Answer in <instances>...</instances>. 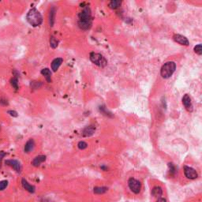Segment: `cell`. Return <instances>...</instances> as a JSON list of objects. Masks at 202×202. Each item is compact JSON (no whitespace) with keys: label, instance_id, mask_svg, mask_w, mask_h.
Returning a JSON list of instances; mask_svg holds the SVG:
<instances>
[{"label":"cell","instance_id":"obj_1","mask_svg":"<svg viewBox=\"0 0 202 202\" xmlns=\"http://www.w3.org/2000/svg\"><path fill=\"white\" fill-rule=\"evenodd\" d=\"M78 26L82 30H88L92 27V19L91 10L89 6H85L78 14Z\"/></svg>","mask_w":202,"mask_h":202},{"label":"cell","instance_id":"obj_2","mask_svg":"<svg viewBox=\"0 0 202 202\" xmlns=\"http://www.w3.org/2000/svg\"><path fill=\"white\" fill-rule=\"evenodd\" d=\"M26 20L32 27L40 26L43 23V17L36 8H32L28 12Z\"/></svg>","mask_w":202,"mask_h":202},{"label":"cell","instance_id":"obj_3","mask_svg":"<svg viewBox=\"0 0 202 202\" xmlns=\"http://www.w3.org/2000/svg\"><path fill=\"white\" fill-rule=\"evenodd\" d=\"M175 70H176V63L175 62L169 61V62H165L164 64L162 66L161 70H160V75L163 78L167 79L173 75Z\"/></svg>","mask_w":202,"mask_h":202},{"label":"cell","instance_id":"obj_4","mask_svg":"<svg viewBox=\"0 0 202 202\" xmlns=\"http://www.w3.org/2000/svg\"><path fill=\"white\" fill-rule=\"evenodd\" d=\"M89 59L92 63L98 66L99 67L103 68L108 65V61L102 55L96 52H91L89 54Z\"/></svg>","mask_w":202,"mask_h":202},{"label":"cell","instance_id":"obj_5","mask_svg":"<svg viewBox=\"0 0 202 202\" xmlns=\"http://www.w3.org/2000/svg\"><path fill=\"white\" fill-rule=\"evenodd\" d=\"M128 186L129 189L135 194H138L141 189V184L138 179L134 178H130L128 180Z\"/></svg>","mask_w":202,"mask_h":202},{"label":"cell","instance_id":"obj_6","mask_svg":"<svg viewBox=\"0 0 202 202\" xmlns=\"http://www.w3.org/2000/svg\"><path fill=\"white\" fill-rule=\"evenodd\" d=\"M5 164L6 165L12 167L17 173L20 174V173L22 172V166L21 164V163L17 159H7V160L5 161Z\"/></svg>","mask_w":202,"mask_h":202},{"label":"cell","instance_id":"obj_7","mask_svg":"<svg viewBox=\"0 0 202 202\" xmlns=\"http://www.w3.org/2000/svg\"><path fill=\"white\" fill-rule=\"evenodd\" d=\"M184 174L186 178L189 179H196L198 177V174L195 169L189 166H184Z\"/></svg>","mask_w":202,"mask_h":202},{"label":"cell","instance_id":"obj_8","mask_svg":"<svg viewBox=\"0 0 202 202\" xmlns=\"http://www.w3.org/2000/svg\"><path fill=\"white\" fill-rule=\"evenodd\" d=\"M182 103H183L184 107L187 111H189V112L193 111L194 108H193V104H192L191 98L188 94L184 95V96L182 97Z\"/></svg>","mask_w":202,"mask_h":202},{"label":"cell","instance_id":"obj_9","mask_svg":"<svg viewBox=\"0 0 202 202\" xmlns=\"http://www.w3.org/2000/svg\"><path fill=\"white\" fill-rule=\"evenodd\" d=\"M173 39L175 42H177L178 43L181 44V45H184V46H188L189 44V42L188 39L184 36L182 35H180V34H175L173 36Z\"/></svg>","mask_w":202,"mask_h":202},{"label":"cell","instance_id":"obj_10","mask_svg":"<svg viewBox=\"0 0 202 202\" xmlns=\"http://www.w3.org/2000/svg\"><path fill=\"white\" fill-rule=\"evenodd\" d=\"M22 187L28 191L29 193H31V194H33L35 193L36 191V187L34 186H32L31 184L28 182L25 178H22Z\"/></svg>","mask_w":202,"mask_h":202},{"label":"cell","instance_id":"obj_11","mask_svg":"<svg viewBox=\"0 0 202 202\" xmlns=\"http://www.w3.org/2000/svg\"><path fill=\"white\" fill-rule=\"evenodd\" d=\"M46 156H44V155H40V156H36L35 158L32 159V166H34V167H39V166H41V164H43V162L46 160Z\"/></svg>","mask_w":202,"mask_h":202},{"label":"cell","instance_id":"obj_12","mask_svg":"<svg viewBox=\"0 0 202 202\" xmlns=\"http://www.w3.org/2000/svg\"><path fill=\"white\" fill-rule=\"evenodd\" d=\"M34 148H35V141H34L33 139L30 138L29 140H28L27 142L25 143V145H24V151L26 153H29V152H31L34 149Z\"/></svg>","mask_w":202,"mask_h":202},{"label":"cell","instance_id":"obj_13","mask_svg":"<svg viewBox=\"0 0 202 202\" xmlns=\"http://www.w3.org/2000/svg\"><path fill=\"white\" fill-rule=\"evenodd\" d=\"M63 59L62 58H56L52 62H51V70H53L54 72H56L57 70H59V66L62 65Z\"/></svg>","mask_w":202,"mask_h":202},{"label":"cell","instance_id":"obj_14","mask_svg":"<svg viewBox=\"0 0 202 202\" xmlns=\"http://www.w3.org/2000/svg\"><path fill=\"white\" fill-rule=\"evenodd\" d=\"M95 131H96V127L93 126H89L83 129L82 135L84 137H91L92 135L94 134Z\"/></svg>","mask_w":202,"mask_h":202},{"label":"cell","instance_id":"obj_15","mask_svg":"<svg viewBox=\"0 0 202 202\" xmlns=\"http://www.w3.org/2000/svg\"><path fill=\"white\" fill-rule=\"evenodd\" d=\"M55 14H56V10H55V7H51L50 9V11H49V15H48V22L50 26H53L55 23Z\"/></svg>","mask_w":202,"mask_h":202},{"label":"cell","instance_id":"obj_16","mask_svg":"<svg viewBox=\"0 0 202 202\" xmlns=\"http://www.w3.org/2000/svg\"><path fill=\"white\" fill-rule=\"evenodd\" d=\"M41 74L44 76V78L46 79V81L48 83L51 82V71L49 70L48 68H45L41 70Z\"/></svg>","mask_w":202,"mask_h":202},{"label":"cell","instance_id":"obj_17","mask_svg":"<svg viewBox=\"0 0 202 202\" xmlns=\"http://www.w3.org/2000/svg\"><path fill=\"white\" fill-rule=\"evenodd\" d=\"M152 196L156 197H160L163 195V189L160 186H156L152 189Z\"/></svg>","mask_w":202,"mask_h":202},{"label":"cell","instance_id":"obj_18","mask_svg":"<svg viewBox=\"0 0 202 202\" xmlns=\"http://www.w3.org/2000/svg\"><path fill=\"white\" fill-rule=\"evenodd\" d=\"M121 4L122 1H119V0H112V1H110V3H109L108 6H109V7L110 9L115 10V9L119 8V6H121Z\"/></svg>","mask_w":202,"mask_h":202},{"label":"cell","instance_id":"obj_19","mask_svg":"<svg viewBox=\"0 0 202 202\" xmlns=\"http://www.w3.org/2000/svg\"><path fill=\"white\" fill-rule=\"evenodd\" d=\"M108 189L105 186H97L93 189V192L96 194H103L108 191Z\"/></svg>","mask_w":202,"mask_h":202},{"label":"cell","instance_id":"obj_20","mask_svg":"<svg viewBox=\"0 0 202 202\" xmlns=\"http://www.w3.org/2000/svg\"><path fill=\"white\" fill-rule=\"evenodd\" d=\"M58 43H59L58 40L55 36H51V37H50V46H51V48H56L57 47H58Z\"/></svg>","mask_w":202,"mask_h":202},{"label":"cell","instance_id":"obj_21","mask_svg":"<svg viewBox=\"0 0 202 202\" xmlns=\"http://www.w3.org/2000/svg\"><path fill=\"white\" fill-rule=\"evenodd\" d=\"M10 83H11V85L14 87V89H16V90L18 89V78H17V77L13 78L12 79H11Z\"/></svg>","mask_w":202,"mask_h":202},{"label":"cell","instance_id":"obj_22","mask_svg":"<svg viewBox=\"0 0 202 202\" xmlns=\"http://www.w3.org/2000/svg\"><path fill=\"white\" fill-rule=\"evenodd\" d=\"M9 182L7 180L0 181V191H3L8 186Z\"/></svg>","mask_w":202,"mask_h":202},{"label":"cell","instance_id":"obj_23","mask_svg":"<svg viewBox=\"0 0 202 202\" xmlns=\"http://www.w3.org/2000/svg\"><path fill=\"white\" fill-rule=\"evenodd\" d=\"M100 110L102 112L104 115L106 116H108V117H112V114L110 113V111H108L107 109H106V108L104 107V106H101V107H100Z\"/></svg>","mask_w":202,"mask_h":202},{"label":"cell","instance_id":"obj_24","mask_svg":"<svg viewBox=\"0 0 202 202\" xmlns=\"http://www.w3.org/2000/svg\"><path fill=\"white\" fill-rule=\"evenodd\" d=\"M194 52H195L196 54L198 55H202V47H201V43H199V44H197V45H196V46L194 47Z\"/></svg>","mask_w":202,"mask_h":202},{"label":"cell","instance_id":"obj_25","mask_svg":"<svg viewBox=\"0 0 202 202\" xmlns=\"http://www.w3.org/2000/svg\"><path fill=\"white\" fill-rule=\"evenodd\" d=\"M42 86V83L41 81H32L31 82V87L33 89H37Z\"/></svg>","mask_w":202,"mask_h":202},{"label":"cell","instance_id":"obj_26","mask_svg":"<svg viewBox=\"0 0 202 202\" xmlns=\"http://www.w3.org/2000/svg\"><path fill=\"white\" fill-rule=\"evenodd\" d=\"M78 147L79 149L84 150V149H85V148L88 147V144H87L85 141H84V140H81V141H79V142H78Z\"/></svg>","mask_w":202,"mask_h":202},{"label":"cell","instance_id":"obj_27","mask_svg":"<svg viewBox=\"0 0 202 202\" xmlns=\"http://www.w3.org/2000/svg\"><path fill=\"white\" fill-rule=\"evenodd\" d=\"M168 166L170 167V173L171 175H174L176 173V168H175V165L171 164V163H170V164H168Z\"/></svg>","mask_w":202,"mask_h":202},{"label":"cell","instance_id":"obj_28","mask_svg":"<svg viewBox=\"0 0 202 202\" xmlns=\"http://www.w3.org/2000/svg\"><path fill=\"white\" fill-rule=\"evenodd\" d=\"M6 155V153L5 152L0 151V168L2 167V161H3V158L5 157Z\"/></svg>","mask_w":202,"mask_h":202},{"label":"cell","instance_id":"obj_29","mask_svg":"<svg viewBox=\"0 0 202 202\" xmlns=\"http://www.w3.org/2000/svg\"><path fill=\"white\" fill-rule=\"evenodd\" d=\"M7 113L10 115L13 116V117H17L18 116V115H17V113L15 110H10L7 111Z\"/></svg>","mask_w":202,"mask_h":202},{"label":"cell","instance_id":"obj_30","mask_svg":"<svg viewBox=\"0 0 202 202\" xmlns=\"http://www.w3.org/2000/svg\"><path fill=\"white\" fill-rule=\"evenodd\" d=\"M156 202H167V200L165 198H163V197H159L158 200L156 201Z\"/></svg>","mask_w":202,"mask_h":202}]
</instances>
